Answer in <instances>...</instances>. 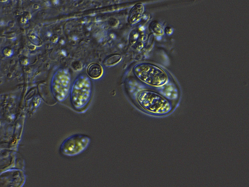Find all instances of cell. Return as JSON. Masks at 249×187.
Masks as SVG:
<instances>
[{"label": "cell", "instance_id": "cell-1", "mask_svg": "<svg viewBox=\"0 0 249 187\" xmlns=\"http://www.w3.org/2000/svg\"><path fill=\"white\" fill-rule=\"evenodd\" d=\"M137 100L142 108L153 113H165L170 108V105L166 99L152 91H144L140 92L137 96Z\"/></svg>", "mask_w": 249, "mask_h": 187}, {"label": "cell", "instance_id": "cell-2", "mask_svg": "<svg viewBox=\"0 0 249 187\" xmlns=\"http://www.w3.org/2000/svg\"><path fill=\"white\" fill-rule=\"evenodd\" d=\"M70 82V75L67 70H59L55 73L52 78L51 87L56 99L62 101L66 98L69 91Z\"/></svg>", "mask_w": 249, "mask_h": 187}, {"label": "cell", "instance_id": "cell-3", "mask_svg": "<svg viewBox=\"0 0 249 187\" xmlns=\"http://www.w3.org/2000/svg\"><path fill=\"white\" fill-rule=\"evenodd\" d=\"M134 73L141 80L155 86L164 84L167 79L166 74L163 71L150 65L139 66L135 69Z\"/></svg>", "mask_w": 249, "mask_h": 187}, {"label": "cell", "instance_id": "cell-4", "mask_svg": "<svg viewBox=\"0 0 249 187\" xmlns=\"http://www.w3.org/2000/svg\"><path fill=\"white\" fill-rule=\"evenodd\" d=\"M90 142V138L87 136L82 134H75L64 141L61 146V151L66 156H76L85 150Z\"/></svg>", "mask_w": 249, "mask_h": 187}, {"label": "cell", "instance_id": "cell-5", "mask_svg": "<svg viewBox=\"0 0 249 187\" xmlns=\"http://www.w3.org/2000/svg\"><path fill=\"white\" fill-rule=\"evenodd\" d=\"M81 77L75 82L71 93V100L73 105L76 108H81L85 105L90 98L91 85L88 78Z\"/></svg>", "mask_w": 249, "mask_h": 187}, {"label": "cell", "instance_id": "cell-6", "mask_svg": "<svg viewBox=\"0 0 249 187\" xmlns=\"http://www.w3.org/2000/svg\"><path fill=\"white\" fill-rule=\"evenodd\" d=\"M103 72L101 65L96 63H93L90 65L87 70L88 75L93 79H97L100 77Z\"/></svg>", "mask_w": 249, "mask_h": 187}, {"label": "cell", "instance_id": "cell-7", "mask_svg": "<svg viewBox=\"0 0 249 187\" xmlns=\"http://www.w3.org/2000/svg\"><path fill=\"white\" fill-rule=\"evenodd\" d=\"M120 59V56L117 55H113L106 58L104 61V64L106 65H110L115 64Z\"/></svg>", "mask_w": 249, "mask_h": 187}, {"label": "cell", "instance_id": "cell-8", "mask_svg": "<svg viewBox=\"0 0 249 187\" xmlns=\"http://www.w3.org/2000/svg\"><path fill=\"white\" fill-rule=\"evenodd\" d=\"M47 36L49 37H50L52 36V34L50 32H48L47 34Z\"/></svg>", "mask_w": 249, "mask_h": 187}, {"label": "cell", "instance_id": "cell-9", "mask_svg": "<svg viewBox=\"0 0 249 187\" xmlns=\"http://www.w3.org/2000/svg\"><path fill=\"white\" fill-rule=\"evenodd\" d=\"M62 54L64 55H66V52L65 51H64V50H62Z\"/></svg>", "mask_w": 249, "mask_h": 187}, {"label": "cell", "instance_id": "cell-10", "mask_svg": "<svg viewBox=\"0 0 249 187\" xmlns=\"http://www.w3.org/2000/svg\"><path fill=\"white\" fill-rule=\"evenodd\" d=\"M58 3H59V1L58 0H55L54 1V4H58Z\"/></svg>", "mask_w": 249, "mask_h": 187}, {"label": "cell", "instance_id": "cell-11", "mask_svg": "<svg viewBox=\"0 0 249 187\" xmlns=\"http://www.w3.org/2000/svg\"><path fill=\"white\" fill-rule=\"evenodd\" d=\"M64 41H63L62 40V41H61V43L62 44H63L64 43Z\"/></svg>", "mask_w": 249, "mask_h": 187}]
</instances>
